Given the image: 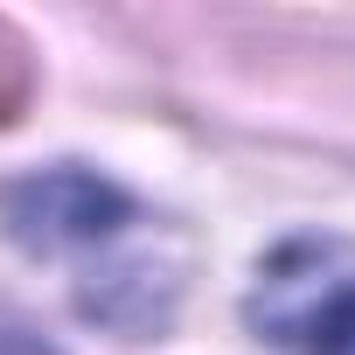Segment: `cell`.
I'll use <instances>...</instances> for the list:
<instances>
[{
	"instance_id": "6da1fadb",
	"label": "cell",
	"mask_w": 355,
	"mask_h": 355,
	"mask_svg": "<svg viewBox=\"0 0 355 355\" xmlns=\"http://www.w3.org/2000/svg\"><path fill=\"white\" fill-rule=\"evenodd\" d=\"M265 341L293 355H355V251L348 244H286L251 293Z\"/></svg>"
},
{
	"instance_id": "3957f363",
	"label": "cell",
	"mask_w": 355,
	"mask_h": 355,
	"mask_svg": "<svg viewBox=\"0 0 355 355\" xmlns=\"http://www.w3.org/2000/svg\"><path fill=\"white\" fill-rule=\"evenodd\" d=\"M0 355H49V341L28 334L21 320H0Z\"/></svg>"
},
{
	"instance_id": "7a4b0ae2",
	"label": "cell",
	"mask_w": 355,
	"mask_h": 355,
	"mask_svg": "<svg viewBox=\"0 0 355 355\" xmlns=\"http://www.w3.org/2000/svg\"><path fill=\"white\" fill-rule=\"evenodd\" d=\"M0 223L35 258L98 251V244H112L132 223V196L112 189L91 167H42V174H28V182H15L0 196Z\"/></svg>"
}]
</instances>
